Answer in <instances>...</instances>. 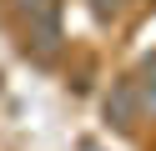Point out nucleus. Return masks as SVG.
I'll return each mask as SVG.
<instances>
[{"label": "nucleus", "instance_id": "1", "mask_svg": "<svg viewBox=\"0 0 156 151\" xmlns=\"http://www.w3.org/2000/svg\"><path fill=\"white\" fill-rule=\"evenodd\" d=\"M136 116H141V96H136L131 81H121V86H111V96H106V126L116 131H131Z\"/></svg>", "mask_w": 156, "mask_h": 151}, {"label": "nucleus", "instance_id": "3", "mask_svg": "<svg viewBox=\"0 0 156 151\" xmlns=\"http://www.w3.org/2000/svg\"><path fill=\"white\" fill-rule=\"evenodd\" d=\"M121 5H126V0H96V10H101V15H116Z\"/></svg>", "mask_w": 156, "mask_h": 151}, {"label": "nucleus", "instance_id": "4", "mask_svg": "<svg viewBox=\"0 0 156 151\" xmlns=\"http://www.w3.org/2000/svg\"><path fill=\"white\" fill-rule=\"evenodd\" d=\"M20 5H25V10H45L51 0H20Z\"/></svg>", "mask_w": 156, "mask_h": 151}, {"label": "nucleus", "instance_id": "2", "mask_svg": "<svg viewBox=\"0 0 156 151\" xmlns=\"http://www.w3.org/2000/svg\"><path fill=\"white\" fill-rule=\"evenodd\" d=\"M131 86H136V96H141V111H156V56L141 66V76H136Z\"/></svg>", "mask_w": 156, "mask_h": 151}]
</instances>
